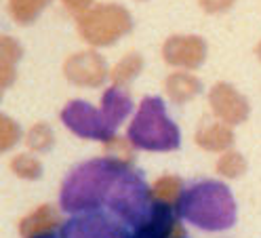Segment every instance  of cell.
<instances>
[{
  "label": "cell",
  "instance_id": "obj_1",
  "mask_svg": "<svg viewBox=\"0 0 261 238\" xmlns=\"http://www.w3.org/2000/svg\"><path fill=\"white\" fill-rule=\"evenodd\" d=\"M156 198L143 173L116 158H91L65 175L59 207L68 215L108 211L128 230L139 228L152 213Z\"/></svg>",
  "mask_w": 261,
  "mask_h": 238
},
{
  "label": "cell",
  "instance_id": "obj_2",
  "mask_svg": "<svg viewBox=\"0 0 261 238\" xmlns=\"http://www.w3.org/2000/svg\"><path fill=\"white\" fill-rule=\"evenodd\" d=\"M177 217L204 232H223L236 224L238 207L232 190L219 179L188 183L175 202Z\"/></svg>",
  "mask_w": 261,
  "mask_h": 238
},
{
  "label": "cell",
  "instance_id": "obj_3",
  "mask_svg": "<svg viewBox=\"0 0 261 238\" xmlns=\"http://www.w3.org/2000/svg\"><path fill=\"white\" fill-rule=\"evenodd\" d=\"M130 112H133L130 95L120 87H110L103 93L99 108L85 99H72L65 103L61 110V122L83 139L110 141Z\"/></svg>",
  "mask_w": 261,
  "mask_h": 238
},
{
  "label": "cell",
  "instance_id": "obj_4",
  "mask_svg": "<svg viewBox=\"0 0 261 238\" xmlns=\"http://www.w3.org/2000/svg\"><path fill=\"white\" fill-rule=\"evenodd\" d=\"M128 141L145 152H173L181 146V131L169 116L162 97H143L126 131Z\"/></svg>",
  "mask_w": 261,
  "mask_h": 238
},
{
  "label": "cell",
  "instance_id": "obj_5",
  "mask_svg": "<svg viewBox=\"0 0 261 238\" xmlns=\"http://www.w3.org/2000/svg\"><path fill=\"white\" fill-rule=\"evenodd\" d=\"M61 238H130V230L108 211L70 215L59 228Z\"/></svg>",
  "mask_w": 261,
  "mask_h": 238
},
{
  "label": "cell",
  "instance_id": "obj_6",
  "mask_svg": "<svg viewBox=\"0 0 261 238\" xmlns=\"http://www.w3.org/2000/svg\"><path fill=\"white\" fill-rule=\"evenodd\" d=\"M32 238H61V236L55 232H40V234H34Z\"/></svg>",
  "mask_w": 261,
  "mask_h": 238
},
{
  "label": "cell",
  "instance_id": "obj_7",
  "mask_svg": "<svg viewBox=\"0 0 261 238\" xmlns=\"http://www.w3.org/2000/svg\"><path fill=\"white\" fill-rule=\"evenodd\" d=\"M130 238H148V236H143V234H137V232H130Z\"/></svg>",
  "mask_w": 261,
  "mask_h": 238
}]
</instances>
